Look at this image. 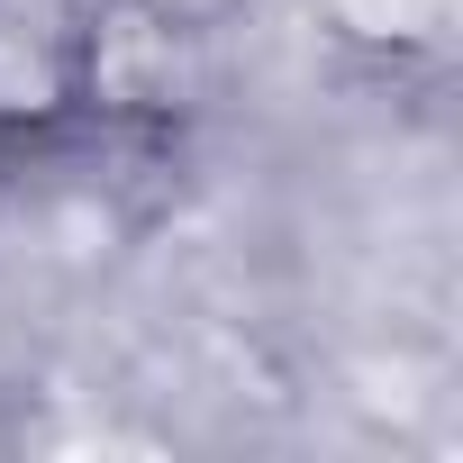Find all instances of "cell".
<instances>
[{"label": "cell", "mask_w": 463, "mask_h": 463, "mask_svg": "<svg viewBox=\"0 0 463 463\" xmlns=\"http://www.w3.org/2000/svg\"><path fill=\"white\" fill-rule=\"evenodd\" d=\"M137 10H155V19H173V28H218L227 10H246V0H137Z\"/></svg>", "instance_id": "cell-4"}, {"label": "cell", "mask_w": 463, "mask_h": 463, "mask_svg": "<svg viewBox=\"0 0 463 463\" xmlns=\"http://www.w3.org/2000/svg\"><path fill=\"white\" fill-rule=\"evenodd\" d=\"M327 28L373 46V55H436L454 37V10L463 0H318Z\"/></svg>", "instance_id": "cell-3"}, {"label": "cell", "mask_w": 463, "mask_h": 463, "mask_svg": "<svg viewBox=\"0 0 463 463\" xmlns=\"http://www.w3.org/2000/svg\"><path fill=\"white\" fill-rule=\"evenodd\" d=\"M82 100V37L64 28V0H0V118L46 128Z\"/></svg>", "instance_id": "cell-2"}, {"label": "cell", "mask_w": 463, "mask_h": 463, "mask_svg": "<svg viewBox=\"0 0 463 463\" xmlns=\"http://www.w3.org/2000/svg\"><path fill=\"white\" fill-rule=\"evenodd\" d=\"M82 100H100L118 118H182L200 100V28H173L137 0H109L82 28Z\"/></svg>", "instance_id": "cell-1"}]
</instances>
